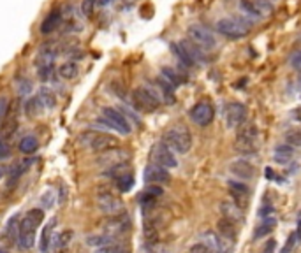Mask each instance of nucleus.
Wrapping results in <instances>:
<instances>
[{
	"label": "nucleus",
	"mask_w": 301,
	"mask_h": 253,
	"mask_svg": "<svg viewBox=\"0 0 301 253\" xmlns=\"http://www.w3.org/2000/svg\"><path fill=\"white\" fill-rule=\"evenodd\" d=\"M277 227V218L275 216H270V218H264V222L255 229L254 232V239H259V237H264L268 236L270 232H273V229Z\"/></svg>",
	"instance_id": "c756f323"
},
{
	"label": "nucleus",
	"mask_w": 301,
	"mask_h": 253,
	"mask_svg": "<svg viewBox=\"0 0 301 253\" xmlns=\"http://www.w3.org/2000/svg\"><path fill=\"white\" fill-rule=\"evenodd\" d=\"M0 253H7V252H5V250H2V248H0Z\"/></svg>",
	"instance_id": "3c124183"
},
{
	"label": "nucleus",
	"mask_w": 301,
	"mask_h": 253,
	"mask_svg": "<svg viewBox=\"0 0 301 253\" xmlns=\"http://www.w3.org/2000/svg\"><path fill=\"white\" fill-rule=\"evenodd\" d=\"M240 7L243 13H247L249 16L254 18H261V14L257 13V9L254 5V0H240Z\"/></svg>",
	"instance_id": "f704fd0d"
},
{
	"label": "nucleus",
	"mask_w": 301,
	"mask_h": 253,
	"mask_svg": "<svg viewBox=\"0 0 301 253\" xmlns=\"http://www.w3.org/2000/svg\"><path fill=\"white\" fill-rule=\"evenodd\" d=\"M215 253H218V252H215Z\"/></svg>",
	"instance_id": "864d4df0"
},
{
	"label": "nucleus",
	"mask_w": 301,
	"mask_h": 253,
	"mask_svg": "<svg viewBox=\"0 0 301 253\" xmlns=\"http://www.w3.org/2000/svg\"><path fill=\"white\" fill-rule=\"evenodd\" d=\"M273 211V208H270V206H266V208H262L261 211H259V216H268V214Z\"/></svg>",
	"instance_id": "de8ad7c7"
},
{
	"label": "nucleus",
	"mask_w": 301,
	"mask_h": 253,
	"mask_svg": "<svg viewBox=\"0 0 301 253\" xmlns=\"http://www.w3.org/2000/svg\"><path fill=\"white\" fill-rule=\"evenodd\" d=\"M97 208L108 216H115V214L125 213V206L123 201L116 193H113L111 190H106L102 188L99 193H97Z\"/></svg>",
	"instance_id": "0eeeda50"
},
{
	"label": "nucleus",
	"mask_w": 301,
	"mask_h": 253,
	"mask_svg": "<svg viewBox=\"0 0 301 253\" xmlns=\"http://www.w3.org/2000/svg\"><path fill=\"white\" fill-rule=\"evenodd\" d=\"M162 143L166 144L167 148L173 149L175 153L184 155V153H187L188 149L192 148V134H190V130L185 125L176 123V125H171L164 132Z\"/></svg>",
	"instance_id": "f03ea898"
},
{
	"label": "nucleus",
	"mask_w": 301,
	"mask_h": 253,
	"mask_svg": "<svg viewBox=\"0 0 301 253\" xmlns=\"http://www.w3.org/2000/svg\"><path fill=\"white\" fill-rule=\"evenodd\" d=\"M182 42V46L185 48V51L190 55V58H192L194 62H196V65L197 63H205V57H203V49L201 48H197L196 44L192 42V41H188V39H185V41H180Z\"/></svg>",
	"instance_id": "c85d7f7f"
},
{
	"label": "nucleus",
	"mask_w": 301,
	"mask_h": 253,
	"mask_svg": "<svg viewBox=\"0 0 301 253\" xmlns=\"http://www.w3.org/2000/svg\"><path fill=\"white\" fill-rule=\"evenodd\" d=\"M11 158V146L5 143L4 137H0V160H7Z\"/></svg>",
	"instance_id": "ea45409f"
},
{
	"label": "nucleus",
	"mask_w": 301,
	"mask_h": 253,
	"mask_svg": "<svg viewBox=\"0 0 301 253\" xmlns=\"http://www.w3.org/2000/svg\"><path fill=\"white\" fill-rule=\"evenodd\" d=\"M131 229V218L127 213H120L115 214V216H109L104 222V234L111 237H116L120 234H125L127 231Z\"/></svg>",
	"instance_id": "ddd939ff"
},
{
	"label": "nucleus",
	"mask_w": 301,
	"mask_h": 253,
	"mask_svg": "<svg viewBox=\"0 0 301 253\" xmlns=\"http://www.w3.org/2000/svg\"><path fill=\"white\" fill-rule=\"evenodd\" d=\"M53 72H55V67L51 65H37V76H39L41 81H49L53 76Z\"/></svg>",
	"instance_id": "c9c22d12"
},
{
	"label": "nucleus",
	"mask_w": 301,
	"mask_h": 253,
	"mask_svg": "<svg viewBox=\"0 0 301 253\" xmlns=\"http://www.w3.org/2000/svg\"><path fill=\"white\" fill-rule=\"evenodd\" d=\"M39 149V141L35 135H25L22 141H20V151L23 155H34L35 151Z\"/></svg>",
	"instance_id": "cd10ccee"
},
{
	"label": "nucleus",
	"mask_w": 301,
	"mask_h": 253,
	"mask_svg": "<svg viewBox=\"0 0 301 253\" xmlns=\"http://www.w3.org/2000/svg\"><path fill=\"white\" fill-rule=\"evenodd\" d=\"M55 225H57V218H51L41 231L39 236V250L41 253H49L51 250L53 237H55Z\"/></svg>",
	"instance_id": "f3484780"
},
{
	"label": "nucleus",
	"mask_w": 301,
	"mask_h": 253,
	"mask_svg": "<svg viewBox=\"0 0 301 253\" xmlns=\"http://www.w3.org/2000/svg\"><path fill=\"white\" fill-rule=\"evenodd\" d=\"M236 225H232L231 222H227V220H220L217 223V229H218V236L222 237H227V239H236Z\"/></svg>",
	"instance_id": "2f4dec72"
},
{
	"label": "nucleus",
	"mask_w": 301,
	"mask_h": 253,
	"mask_svg": "<svg viewBox=\"0 0 301 253\" xmlns=\"http://www.w3.org/2000/svg\"><path fill=\"white\" fill-rule=\"evenodd\" d=\"M55 201H57V192H55L53 188H48V190L41 195V206H43V210H49V208H53Z\"/></svg>",
	"instance_id": "72a5a7b5"
},
{
	"label": "nucleus",
	"mask_w": 301,
	"mask_h": 253,
	"mask_svg": "<svg viewBox=\"0 0 301 253\" xmlns=\"http://www.w3.org/2000/svg\"><path fill=\"white\" fill-rule=\"evenodd\" d=\"M37 99H39L44 109H55L57 107V93L49 86H41L37 90Z\"/></svg>",
	"instance_id": "4be33fe9"
},
{
	"label": "nucleus",
	"mask_w": 301,
	"mask_h": 253,
	"mask_svg": "<svg viewBox=\"0 0 301 253\" xmlns=\"http://www.w3.org/2000/svg\"><path fill=\"white\" fill-rule=\"evenodd\" d=\"M43 104L39 102V99H37V95L35 97H28L25 101V105H23V111H25V114L28 116V118H35V116H39L41 113H43Z\"/></svg>",
	"instance_id": "a878e982"
},
{
	"label": "nucleus",
	"mask_w": 301,
	"mask_h": 253,
	"mask_svg": "<svg viewBox=\"0 0 301 253\" xmlns=\"http://www.w3.org/2000/svg\"><path fill=\"white\" fill-rule=\"evenodd\" d=\"M296 241H301V218L298 222V231H296Z\"/></svg>",
	"instance_id": "09e8293b"
},
{
	"label": "nucleus",
	"mask_w": 301,
	"mask_h": 253,
	"mask_svg": "<svg viewBox=\"0 0 301 253\" xmlns=\"http://www.w3.org/2000/svg\"><path fill=\"white\" fill-rule=\"evenodd\" d=\"M231 172L234 176H238L240 179H252L254 174H255V170H254V166L250 162L247 160H234L231 164Z\"/></svg>",
	"instance_id": "a211bd4d"
},
{
	"label": "nucleus",
	"mask_w": 301,
	"mask_h": 253,
	"mask_svg": "<svg viewBox=\"0 0 301 253\" xmlns=\"http://www.w3.org/2000/svg\"><path fill=\"white\" fill-rule=\"evenodd\" d=\"M131 102L136 105L138 111H148V113H152V111L159 109V105L162 104V97L155 86L143 84V86H138L132 92Z\"/></svg>",
	"instance_id": "7ed1b4c3"
},
{
	"label": "nucleus",
	"mask_w": 301,
	"mask_h": 253,
	"mask_svg": "<svg viewBox=\"0 0 301 253\" xmlns=\"http://www.w3.org/2000/svg\"><path fill=\"white\" fill-rule=\"evenodd\" d=\"M277 250V241L275 239H268L264 248H262V253H275Z\"/></svg>",
	"instance_id": "c03bdc74"
},
{
	"label": "nucleus",
	"mask_w": 301,
	"mask_h": 253,
	"mask_svg": "<svg viewBox=\"0 0 301 253\" xmlns=\"http://www.w3.org/2000/svg\"><path fill=\"white\" fill-rule=\"evenodd\" d=\"M215 30L227 39H243L250 32L249 23L240 18H222L215 25Z\"/></svg>",
	"instance_id": "39448f33"
},
{
	"label": "nucleus",
	"mask_w": 301,
	"mask_h": 253,
	"mask_svg": "<svg viewBox=\"0 0 301 253\" xmlns=\"http://www.w3.org/2000/svg\"><path fill=\"white\" fill-rule=\"evenodd\" d=\"M150 253H157V252H150Z\"/></svg>",
	"instance_id": "603ef678"
},
{
	"label": "nucleus",
	"mask_w": 301,
	"mask_h": 253,
	"mask_svg": "<svg viewBox=\"0 0 301 253\" xmlns=\"http://www.w3.org/2000/svg\"><path fill=\"white\" fill-rule=\"evenodd\" d=\"M62 18H64V14H62L60 9H53L51 13L43 20V23H41V26H39V32L43 35L53 34V32L62 25Z\"/></svg>",
	"instance_id": "dca6fc26"
},
{
	"label": "nucleus",
	"mask_w": 301,
	"mask_h": 253,
	"mask_svg": "<svg viewBox=\"0 0 301 253\" xmlns=\"http://www.w3.org/2000/svg\"><path fill=\"white\" fill-rule=\"evenodd\" d=\"M144 181L148 185H167L171 181V174L169 170L164 169V167L157 166V164H148L146 169H144V174H143Z\"/></svg>",
	"instance_id": "4468645a"
},
{
	"label": "nucleus",
	"mask_w": 301,
	"mask_h": 253,
	"mask_svg": "<svg viewBox=\"0 0 301 253\" xmlns=\"http://www.w3.org/2000/svg\"><path fill=\"white\" fill-rule=\"evenodd\" d=\"M78 74H79V67H78V63L72 60L66 62V63H62V65L58 67V76H60L62 79L70 81V79H74Z\"/></svg>",
	"instance_id": "bb28decb"
},
{
	"label": "nucleus",
	"mask_w": 301,
	"mask_h": 253,
	"mask_svg": "<svg viewBox=\"0 0 301 253\" xmlns=\"http://www.w3.org/2000/svg\"><path fill=\"white\" fill-rule=\"evenodd\" d=\"M100 155H102L100 160L108 162L109 167L118 166V164H125V160H127V153L123 151V149L118 148V146L116 148H113V149H108V151H102Z\"/></svg>",
	"instance_id": "412c9836"
},
{
	"label": "nucleus",
	"mask_w": 301,
	"mask_h": 253,
	"mask_svg": "<svg viewBox=\"0 0 301 253\" xmlns=\"http://www.w3.org/2000/svg\"><path fill=\"white\" fill-rule=\"evenodd\" d=\"M254 5H255V9H257V13L261 16H268L271 13L270 0H254Z\"/></svg>",
	"instance_id": "58836bf2"
},
{
	"label": "nucleus",
	"mask_w": 301,
	"mask_h": 253,
	"mask_svg": "<svg viewBox=\"0 0 301 253\" xmlns=\"http://www.w3.org/2000/svg\"><path fill=\"white\" fill-rule=\"evenodd\" d=\"M236 151H240L241 155H254L259 148V130L257 126L252 123H243L238 126L234 141Z\"/></svg>",
	"instance_id": "20e7f679"
},
{
	"label": "nucleus",
	"mask_w": 301,
	"mask_h": 253,
	"mask_svg": "<svg viewBox=\"0 0 301 253\" xmlns=\"http://www.w3.org/2000/svg\"><path fill=\"white\" fill-rule=\"evenodd\" d=\"M102 118H104L106 122L111 125V128H113V130H116L118 134L129 135L132 132L131 120L127 118L122 111H118L116 107H113V105H108V107H104V109H102Z\"/></svg>",
	"instance_id": "9d476101"
},
{
	"label": "nucleus",
	"mask_w": 301,
	"mask_h": 253,
	"mask_svg": "<svg viewBox=\"0 0 301 253\" xmlns=\"http://www.w3.org/2000/svg\"><path fill=\"white\" fill-rule=\"evenodd\" d=\"M291 65H293L294 69L301 70V51L296 53V55H294V57L291 58Z\"/></svg>",
	"instance_id": "a18cd8bd"
},
{
	"label": "nucleus",
	"mask_w": 301,
	"mask_h": 253,
	"mask_svg": "<svg viewBox=\"0 0 301 253\" xmlns=\"http://www.w3.org/2000/svg\"><path fill=\"white\" fill-rule=\"evenodd\" d=\"M220 211H222V218L231 222L232 225H238V223L243 222V211L234 201H224L220 204Z\"/></svg>",
	"instance_id": "2eb2a0df"
},
{
	"label": "nucleus",
	"mask_w": 301,
	"mask_h": 253,
	"mask_svg": "<svg viewBox=\"0 0 301 253\" xmlns=\"http://www.w3.org/2000/svg\"><path fill=\"white\" fill-rule=\"evenodd\" d=\"M113 253H131V250L127 248V246L123 245V243H120V245L116 246V250H115Z\"/></svg>",
	"instance_id": "49530a36"
},
{
	"label": "nucleus",
	"mask_w": 301,
	"mask_h": 253,
	"mask_svg": "<svg viewBox=\"0 0 301 253\" xmlns=\"http://www.w3.org/2000/svg\"><path fill=\"white\" fill-rule=\"evenodd\" d=\"M164 193V190H162V187H159V185H148V187L144 188L143 193L139 195V202L143 206H148V204H153V202L157 201L159 197Z\"/></svg>",
	"instance_id": "5701e85b"
},
{
	"label": "nucleus",
	"mask_w": 301,
	"mask_h": 253,
	"mask_svg": "<svg viewBox=\"0 0 301 253\" xmlns=\"http://www.w3.org/2000/svg\"><path fill=\"white\" fill-rule=\"evenodd\" d=\"M294 243H296V234H291V236H289V239H287V243H285V246L282 248V252H280V253H291Z\"/></svg>",
	"instance_id": "37998d69"
},
{
	"label": "nucleus",
	"mask_w": 301,
	"mask_h": 253,
	"mask_svg": "<svg viewBox=\"0 0 301 253\" xmlns=\"http://www.w3.org/2000/svg\"><path fill=\"white\" fill-rule=\"evenodd\" d=\"M285 144L293 146V148H300L301 146V128L294 126V128H289L287 132L284 134Z\"/></svg>",
	"instance_id": "473e14b6"
},
{
	"label": "nucleus",
	"mask_w": 301,
	"mask_h": 253,
	"mask_svg": "<svg viewBox=\"0 0 301 253\" xmlns=\"http://www.w3.org/2000/svg\"><path fill=\"white\" fill-rule=\"evenodd\" d=\"M72 236H74V232L69 231V229H66V231H60L58 234H55V237H53V243H51V250H55V253H64L67 250V246L70 245Z\"/></svg>",
	"instance_id": "6ab92c4d"
},
{
	"label": "nucleus",
	"mask_w": 301,
	"mask_h": 253,
	"mask_svg": "<svg viewBox=\"0 0 301 253\" xmlns=\"http://www.w3.org/2000/svg\"><path fill=\"white\" fill-rule=\"evenodd\" d=\"M150 160H152V164H157V166L164 167V169H175V167H178V158H176L175 151L167 148L162 141L152 146V149H150Z\"/></svg>",
	"instance_id": "6e6552de"
},
{
	"label": "nucleus",
	"mask_w": 301,
	"mask_h": 253,
	"mask_svg": "<svg viewBox=\"0 0 301 253\" xmlns=\"http://www.w3.org/2000/svg\"><path fill=\"white\" fill-rule=\"evenodd\" d=\"M190 253H211V250L208 248V246L205 245V243H196V245L190 248Z\"/></svg>",
	"instance_id": "79ce46f5"
},
{
	"label": "nucleus",
	"mask_w": 301,
	"mask_h": 253,
	"mask_svg": "<svg viewBox=\"0 0 301 253\" xmlns=\"http://www.w3.org/2000/svg\"><path fill=\"white\" fill-rule=\"evenodd\" d=\"M294 158V148L289 146V144H278L275 149H273V160L277 164H287Z\"/></svg>",
	"instance_id": "b1692460"
},
{
	"label": "nucleus",
	"mask_w": 301,
	"mask_h": 253,
	"mask_svg": "<svg viewBox=\"0 0 301 253\" xmlns=\"http://www.w3.org/2000/svg\"><path fill=\"white\" fill-rule=\"evenodd\" d=\"M4 174H5V167L0 166V178H4Z\"/></svg>",
	"instance_id": "8fccbe9b"
},
{
	"label": "nucleus",
	"mask_w": 301,
	"mask_h": 253,
	"mask_svg": "<svg viewBox=\"0 0 301 253\" xmlns=\"http://www.w3.org/2000/svg\"><path fill=\"white\" fill-rule=\"evenodd\" d=\"M188 116H190V120L197 126H208L215 118V109L209 102L203 101V102H197L192 109L188 111Z\"/></svg>",
	"instance_id": "9b49d317"
},
{
	"label": "nucleus",
	"mask_w": 301,
	"mask_h": 253,
	"mask_svg": "<svg viewBox=\"0 0 301 253\" xmlns=\"http://www.w3.org/2000/svg\"><path fill=\"white\" fill-rule=\"evenodd\" d=\"M97 0H83L81 2V13H83L85 18H92L93 11H95Z\"/></svg>",
	"instance_id": "4c0bfd02"
},
{
	"label": "nucleus",
	"mask_w": 301,
	"mask_h": 253,
	"mask_svg": "<svg viewBox=\"0 0 301 253\" xmlns=\"http://www.w3.org/2000/svg\"><path fill=\"white\" fill-rule=\"evenodd\" d=\"M224 118L229 128H238L247 120V107L241 102H229L224 109Z\"/></svg>",
	"instance_id": "f8f14e48"
},
{
	"label": "nucleus",
	"mask_w": 301,
	"mask_h": 253,
	"mask_svg": "<svg viewBox=\"0 0 301 253\" xmlns=\"http://www.w3.org/2000/svg\"><path fill=\"white\" fill-rule=\"evenodd\" d=\"M161 79H164L167 84H169L173 90H176V88H180L182 84L185 83V78L182 74H180L178 70L171 69V67H162L161 69V76H159Z\"/></svg>",
	"instance_id": "aec40b11"
},
{
	"label": "nucleus",
	"mask_w": 301,
	"mask_h": 253,
	"mask_svg": "<svg viewBox=\"0 0 301 253\" xmlns=\"http://www.w3.org/2000/svg\"><path fill=\"white\" fill-rule=\"evenodd\" d=\"M169 48H171V51H173V55H175V57L180 60V63H184L185 67H194L196 65V62H194L192 58H190V55L185 51V48L182 46L180 41L178 42H171Z\"/></svg>",
	"instance_id": "393cba45"
},
{
	"label": "nucleus",
	"mask_w": 301,
	"mask_h": 253,
	"mask_svg": "<svg viewBox=\"0 0 301 253\" xmlns=\"http://www.w3.org/2000/svg\"><path fill=\"white\" fill-rule=\"evenodd\" d=\"M187 37L188 41H192L197 48H201L203 51H209L217 46V39L215 35L203 25H190L187 28Z\"/></svg>",
	"instance_id": "1a4fd4ad"
},
{
	"label": "nucleus",
	"mask_w": 301,
	"mask_h": 253,
	"mask_svg": "<svg viewBox=\"0 0 301 253\" xmlns=\"http://www.w3.org/2000/svg\"><path fill=\"white\" fill-rule=\"evenodd\" d=\"M113 241H116V237H111L108 236V234H93V236H88L87 239V245L92 246L93 250L95 248H100V246H106L109 245V243H113Z\"/></svg>",
	"instance_id": "7c9ffc66"
},
{
	"label": "nucleus",
	"mask_w": 301,
	"mask_h": 253,
	"mask_svg": "<svg viewBox=\"0 0 301 253\" xmlns=\"http://www.w3.org/2000/svg\"><path fill=\"white\" fill-rule=\"evenodd\" d=\"M44 222V210L34 208L18 223V245L23 250H30L35 246L37 241V231Z\"/></svg>",
	"instance_id": "f257e3e1"
},
{
	"label": "nucleus",
	"mask_w": 301,
	"mask_h": 253,
	"mask_svg": "<svg viewBox=\"0 0 301 253\" xmlns=\"http://www.w3.org/2000/svg\"><path fill=\"white\" fill-rule=\"evenodd\" d=\"M81 143L99 153L108 151V149H113L118 146L116 137H113L111 134H106V132H85L81 135Z\"/></svg>",
	"instance_id": "423d86ee"
},
{
	"label": "nucleus",
	"mask_w": 301,
	"mask_h": 253,
	"mask_svg": "<svg viewBox=\"0 0 301 253\" xmlns=\"http://www.w3.org/2000/svg\"><path fill=\"white\" fill-rule=\"evenodd\" d=\"M16 88L20 95H28L32 92V83L26 78H20L16 81Z\"/></svg>",
	"instance_id": "e433bc0d"
},
{
	"label": "nucleus",
	"mask_w": 301,
	"mask_h": 253,
	"mask_svg": "<svg viewBox=\"0 0 301 253\" xmlns=\"http://www.w3.org/2000/svg\"><path fill=\"white\" fill-rule=\"evenodd\" d=\"M9 113V101L7 97H0V123L4 122Z\"/></svg>",
	"instance_id": "a19ab883"
}]
</instances>
